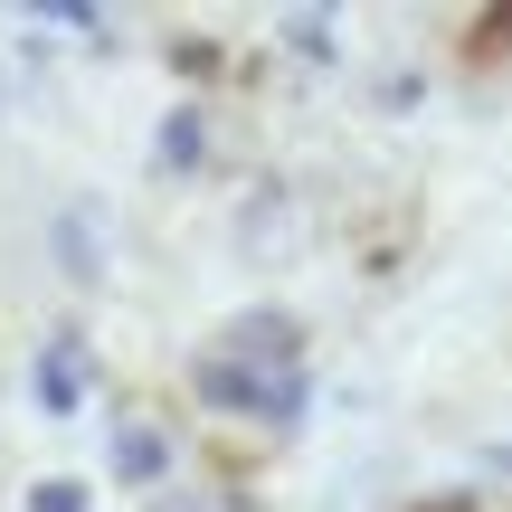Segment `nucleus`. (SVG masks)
I'll use <instances>...</instances> for the list:
<instances>
[{
	"label": "nucleus",
	"mask_w": 512,
	"mask_h": 512,
	"mask_svg": "<svg viewBox=\"0 0 512 512\" xmlns=\"http://www.w3.org/2000/svg\"><path fill=\"white\" fill-rule=\"evenodd\" d=\"M162 465V437H124V475H152Z\"/></svg>",
	"instance_id": "3"
},
{
	"label": "nucleus",
	"mask_w": 512,
	"mask_h": 512,
	"mask_svg": "<svg viewBox=\"0 0 512 512\" xmlns=\"http://www.w3.org/2000/svg\"><path fill=\"white\" fill-rule=\"evenodd\" d=\"M29 512H86V484H38Z\"/></svg>",
	"instance_id": "2"
},
{
	"label": "nucleus",
	"mask_w": 512,
	"mask_h": 512,
	"mask_svg": "<svg viewBox=\"0 0 512 512\" xmlns=\"http://www.w3.org/2000/svg\"><path fill=\"white\" fill-rule=\"evenodd\" d=\"M38 399L67 418V408L86 399V361H76V351H48V361H38Z\"/></svg>",
	"instance_id": "1"
}]
</instances>
